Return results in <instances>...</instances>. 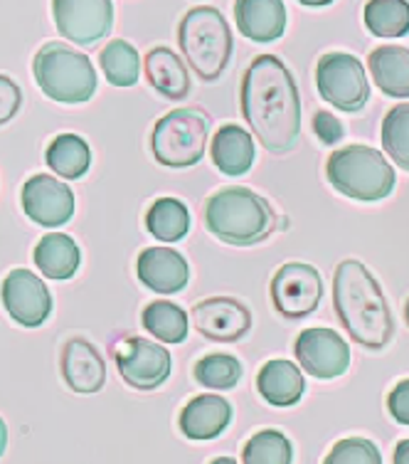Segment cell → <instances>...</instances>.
<instances>
[{
    "label": "cell",
    "instance_id": "obj_28",
    "mask_svg": "<svg viewBox=\"0 0 409 464\" xmlns=\"http://www.w3.org/2000/svg\"><path fill=\"white\" fill-rule=\"evenodd\" d=\"M146 331L163 343H183L187 339V314L173 302H151L141 316Z\"/></svg>",
    "mask_w": 409,
    "mask_h": 464
},
{
    "label": "cell",
    "instance_id": "obj_3",
    "mask_svg": "<svg viewBox=\"0 0 409 464\" xmlns=\"http://www.w3.org/2000/svg\"><path fill=\"white\" fill-rule=\"evenodd\" d=\"M204 225L217 240L250 247L264 242L276 230V213L254 190L232 186L207 198Z\"/></svg>",
    "mask_w": 409,
    "mask_h": 464
},
{
    "label": "cell",
    "instance_id": "obj_8",
    "mask_svg": "<svg viewBox=\"0 0 409 464\" xmlns=\"http://www.w3.org/2000/svg\"><path fill=\"white\" fill-rule=\"evenodd\" d=\"M316 87L330 107L353 114L367 104L370 82L363 63L347 53L323 54L316 67Z\"/></svg>",
    "mask_w": 409,
    "mask_h": 464
},
{
    "label": "cell",
    "instance_id": "obj_32",
    "mask_svg": "<svg viewBox=\"0 0 409 464\" xmlns=\"http://www.w3.org/2000/svg\"><path fill=\"white\" fill-rule=\"evenodd\" d=\"M383 146L392 161L409 170V102L392 107L383 119Z\"/></svg>",
    "mask_w": 409,
    "mask_h": 464
},
{
    "label": "cell",
    "instance_id": "obj_25",
    "mask_svg": "<svg viewBox=\"0 0 409 464\" xmlns=\"http://www.w3.org/2000/svg\"><path fill=\"white\" fill-rule=\"evenodd\" d=\"M45 163L60 179L80 180L91 169V149L80 134H57L45 149Z\"/></svg>",
    "mask_w": 409,
    "mask_h": 464
},
{
    "label": "cell",
    "instance_id": "obj_35",
    "mask_svg": "<svg viewBox=\"0 0 409 464\" xmlns=\"http://www.w3.org/2000/svg\"><path fill=\"white\" fill-rule=\"evenodd\" d=\"M387 411L400 425H409V378L400 381L387 395Z\"/></svg>",
    "mask_w": 409,
    "mask_h": 464
},
{
    "label": "cell",
    "instance_id": "obj_39",
    "mask_svg": "<svg viewBox=\"0 0 409 464\" xmlns=\"http://www.w3.org/2000/svg\"><path fill=\"white\" fill-rule=\"evenodd\" d=\"M301 5H309V8H323V5H330L333 0H299Z\"/></svg>",
    "mask_w": 409,
    "mask_h": 464
},
{
    "label": "cell",
    "instance_id": "obj_31",
    "mask_svg": "<svg viewBox=\"0 0 409 464\" xmlns=\"http://www.w3.org/2000/svg\"><path fill=\"white\" fill-rule=\"evenodd\" d=\"M193 373L197 383L207 391H232L240 383L242 363L230 353H210L197 361Z\"/></svg>",
    "mask_w": 409,
    "mask_h": 464
},
{
    "label": "cell",
    "instance_id": "obj_7",
    "mask_svg": "<svg viewBox=\"0 0 409 464\" xmlns=\"http://www.w3.org/2000/svg\"><path fill=\"white\" fill-rule=\"evenodd\" d=\"M210 121L197 109H176L160 116L151 134L153 159L166 169H190L203 161Z\"/></svg>",
    "mask_w": 409,
    "mask_h": 464
},
{
    "label": "cell",
    "instance_id": "obj_11",
    "mask_svg": "<svg viewBox=\"0 0 409 464\" xmlns=\"http://www.w3.org/2000/svg\"><path fill=\"white\" fill-rule=\"evenodd\" d=\"M0 299L13 322L23 329H40L52 316V295L35 272L13 269L0 285Z\"/></svg>",
    "mask_w": 409,
    "mask_h": 464
},
{
    "label": "cell",
    "instance_id": "obj_2",
    "mask_svg": "<svg viewBox=\"0 0 409 464\" xmlns=\"http://www.w3.org/2000/svg\"><path fill=\"white\" fill-rule=\"evenodd\" d=\"M333 306L350 339L367 351H383L392 341L395 324L390 304L363 262H340L333 277Z\"/></svg>",
    "mask_w": 409,
    "mask_h": 464
},
{
    "label": "cell",
    "instance_id": "obj_38",
    "mask_svg": "<svg viewBox=\"0 0 409 464\" xmlns=\"http://www.w3.org/2000/svg\"><path fill=\"white\" fill-rule=\"evenodd\" d=\"M5 447H8V425H5V420L0 418V457L5 452Z\"/></svg>",
    "mask_w": 409,
    "mask_h": 464
},
{
    "label": "cell",
    "instance_id": "obj_21",
    "mask_svg": "<svg viewBox=\"0 0 409 464\" xmlns=\"http://www.w3.org/2000/svg\"><path fill=\"white\" fill-rule=\"evenodd\" d=\"M33 259H35V267L45 275L47 279H57V282H64V279H71L77 275L81 262L80 245L71 240V235H64V232H47L43 235L35 245V252H33Z\"/></svg>",
    "mask_w": 409,
    "mask_h": 464
},
{
    "label": "cell",
    "instance_id": "obj_27",
    "mask_svg": "<svg viewBox=\"0 0 409 464\" xmlns=\"http://www.w3.org/2000/svg\"><path fill=\"white\" fill-rule=\"evenodd\" d=\"M101 72L107 74L109 84L114 87H134L141 74V60L131 43L126 40H111L99 53Z\"/></svg>",
    "mask_w": 409,
    "mask_h": 464
},
{
    "label": "cell",
    "instance_id": "obj_12",
    "mask_svg": "<svg viewBox=\"0 0 409 464\" xmlns=\"http://www.w3.org/2000/svg\"><path fill=\"white\" fill-rule=\"evenodd\" d=\"M57 33L77 45H94L114 27L111 0H52Z\"/></svg>",
    "mask_w": 409,
    "mask_h": 464
},
{
    "label": "cell",
    "instance_id": "obj_18",
    "mask_svg": "<svg viewBox=\"0 0 409 464\" xmlns=\"http://www.w3.org/2000/svg\"><path fill=\"white\" fill-rule=\"evenodd\" d=\"M232 415H234V411H232L230 401H224L223 395H197L180 412V432L187 440H195V442L214 440L230 428Z\"/></svg>",
    "mask_w": 409,
    "mask_h": 464
},
{
    "label": "cell",
    "instance_id": "obj_14",
    "mask_svg": "<svg viewBox=\"0 0 409 464\" xmlns=\"http://www.w3.org/2000/svg\"><path fill=\"white\" fill-rule=\"evenodd\" d=\"M296 361L319 381H333L346 373L350 366V348L338 331L306 329L294 343Z\"/></svg>",
    "mask_w": 409,
    "mask_h": 464
},
{
    "label": "cell",
    "instance_id": "obj_1",
    "mask_svg": "<svg viewBox=\"0 0 409 464\" xmlns=\"http://www.w3.org/2000/svg\"><path fill=\"white\" fill-rule=\"evenodd\" d=\"M242 114L264 151L289 153L301 134V99L294 74L274 54H259L242 80Z\"/></svg>",
    "mask_w": 409,
    "mask_h": 464
},
{
    "label": "cell",
    "instance_id": "obj_36",
    "mask_svg": "<svg viewBox=\"0 0 409 464\" xmlns=\"http://www.w3.org/2000/svg\"><path fill=\"white\" fill-rule=\"evenodd\" d=\"M313 131L319 136L320 141L326 143V146H333V143H338L343 139V124H340L336 116L330 114V111H316L313 116Z\"/></svg>",
    "mask_w": 409,
    "mask_h": 464
},
{
    "label": "cell",
    "instance_id": "obj_26",
    "mask_svg": "<svg viewBox=\"0 0 409 464\" xmlns=\"http://www.w3.org/2000/svg\"><path fill=\"white\" fill-rule=\"evenodd\" d=\"M146 227L160 242H178L190 232V213L178 198H158L148 213Z\"/></svg>",
    "mask_w": 409,
    "mask_h": 464
},
{
    "label": "cell",
    "instance_id": "obj_13",
    "mask_svg": "<svg viewBox=\"0 0 409 464\" xmlns=\"http://www.w3.org/2000/svg\"><path fill=\"white\" fill-rule=\"evenodd\" d=\"M20 206L27 220H33L40 227H62L74 215V193L62 180H57L50 173H35L23 183L20 190Z\"/></svg>",
    "mask_w": 409,
    "mask_h": 464
},
{
    "label": "cell",
    "instance_id": "obj_17",
    "mask_svg": "<svg viewBox=\"0 0 409 464\" xmlns=\"http://www.w3.org/2000/svg\"><path fill=\"white\" fill-rule=\"evenodd\" d=\"M136 275L156 295H178L190 282L187 259L170 247H146L136 259Z\"/></svg>",
    "mask_w": 409,
    "mask_h": 464
},
{
    "label": "cell",
    "instance_id": "obj_37",
    "mask_svg": "<svg viewBox=\"0 0 409 464\" xmlns=\"http://www.w3.org/2000/svg\"><path fill=\"white\" fill-rule=\"evenodd\" d=\"M392 462H395V464H409V440H402V442H397Z\"/></svg>",
    "mask_w": 409,
    "mask_h": 464
},
{
    "label": "cell",
    "instance_id": "obj_29",
    "mask_svg": "<svg viewBox=\"0 0 409 464\" xmlns=\"http://www.w3.org/2000/svg\"><path fill=\"white\" fill-rule=\"evenodd\" d=\"M365 25L375 37H402L409 33L407 0H367Z\"/></svg>",
    "mask_w": 409,
    "mask_h": 464
},
{
    "label": "cell",
    "instance_id": "obj_41",
    "mask_svg": "<svg viewBox=\"0 0 409 464\" xmlns=\"http://www.w3.org/2000/svg\"><path fill=\"white\" fill-rule=\"evenodd\" d=\"M404 319H407V324H409V299H407V304H404Z\"/></svg>",
    "mask_w": 409,
    "mask_h": 464
},
{
    "label": "cell",
    "instance_id": "obj_40",
    "mask_svg": "<svg viewBox=\"0 0 409 464\" xmlns=\"http://www.w3.org/2000/svg\"><path fill=\"white\" fill-rule=\"evenodd\" d=\"M210 464H237L232 457H217V459H213Z\"/></svg>",
    "mask_w": 409,
    "mask_h": 464
},
{
    "label": "cell",
    "instance_id": "obj_22",
    "mask_svg": "<svg viewBox=\"0 0 409 464\" xmlns=\"http://www.w3.org/2000/svg\"><path fill=\"white\" fill-rule=\"evenodd\" d=\"M210 156L220 173L224 176H244L254 163V141L250 131L237 124H224L213 136Z\"/></svg>",
    "mask_w": 409,
    "mask_h": 464
},
{
    "label": "cell",
    "instance_id": "obj_34",
    "mask_svg": "<svg viewBox=\"0 0 409 464\" xmlns=\"http://www.w3.org/2000/svg\"><path fill=\"white\" fill-rule=\"evenodd\" d=\"M23 107V90L8 74H0V126L15 119Z\"/></svg>",
    "mask_w": 409,
    "mask_h": 464
},
{
    "label": "cell",
    "instance_id": "obj_10",
    "mask_svg": "<svg viewBox=\"0 0 409 464\" xmlns=\"http://www.w3.org/2000/svg\"><path fill=\"white\" fill-rule=\"evenodd\" d=\"M271 302L284 319H306L323 299V279L319 269L303 262H289L271 279Z\"/></svg>",
    "mask_w": 409,
    "mask_h": 464
},
{
    "label": "cell",
    "instance_id": "obj_5",
    "mask_svg": "<svg viewBox=\"0 0 409 464\" xmlns=\"http://www.w3.org/2000/svg\"><path fill=\"white\" fill-rule=\"evenodd\" d=\"M33 74L40 92L60 104H84L97 92V72L90 57L57 40L37 50Z\"/></svg>",
    "mask_w": 409,
    "mask_h": 464
},
{
    "label": "cell",
    "instance_id": "obj_4",
    "mask_svg": "<svg viewBox=\"0 0 409 464\" xmlns=\"http://www.w3.org/2000/svg\"><path fill=\"white\" fill-rule=\"evenodd\" d=\"M178 45L190 70L203 82L220 80L232 60V33L217 8L197 5L187 10L178 25Z\"/></svg>",
    "mask_w": 409,
    "mask_h": 464
},
{
    "label": "cell",
    "instance_id": "obj_33",
    "mask_svg": "<svg viewBox=\"0 0 409 464\" xmlns=\"http://www.w3.org/2000/svg\"><path fill=\"white\" fill-rule=\"evenodd\" d=\"M323 464H383V455L370 440L346 438L330 447Z\"/></svg>",
    "mask_w": 409,
    "mask_h": 464
},
{
    "label": "cell",
    "instance_id": "obj_24",
    "mask_svg": "<svg viewBox=\"0 0 409 464\" xmlns=\"http://www.w3.org/2000/svg\"><path fill=\"white\" fill-rule=\"evenodd\" d=\"M370 74L375 84L395 99H409V50L402 45H383L370 54Z\"/></svg>",
    "mask_w": 409,
    "mask_h": 464
},
{
    "label": "cell",
    "instance_id": "obj_6",
    "mask_svg": "<svg viewBox=\"0 0 409 464\" xmlns=\"http://www.w3.org/2000/svg\"><path fill=\"white\" fill-rule=\"evenodd\" d=\"M326 176L340 196L363 203L383 200L395 190V170L385 153L363 143H350L330 153Z\"/></svg>",
    "mask_w": 409,
    "mask_h": 464
},
{
    "label": "cell",
    "instance_id": "obj_20",
    "mask_svg": "<svg viewBox=\"0 0 409 464\" xmlns=\"http://www.w3.org/2000/svg\"><path fill=\"white\" fill-rule=\"evenodd\" d=\"M257 391L269 405L291 408L303 398L306 381H303V373L291 361L274 358V361L264 363L257 373Z\"/></svg>",
    "mask_w": 409,
    "mask_h": 464
},
{
    "label": "cell",
    "instance_id": "obj_15",
    "mask_svg": "<svg viewBox=\"0 0 409 464\" xmlns=\"http://www.w3.org/2000/svg\"><path fill=\"white\" fill-rule=\"evenodd\" d=\"M193 324L204 339L217 343H232L244 339L252 329V312L232 296H210L195 304Z\"/></svg>",
    "mask_w": 409,
    "mask_h": 464
},
{
    "label": "cell",
    "instance_id": "obj_30",
    "mask_svg": "<svg viewBox=\"0 0 409 464\" xmlns=\"http://www.w3.org/2000/svg\"><path fill=\"white\" fill-rule=\"evenodd\" d=\"M244 464H291L294 447L284 432L279 430H259L254 432L242 450Z\"/></svg>",
    "mask_w": 409,
    "mask_h": 464
},
{
    "label": "cell",
    "instance_id": "obj_19",
    "mask_svg": "<svg viewBox=\"0 0 409 464\" xmlns=\"http://www.w3.org/2000/svg\"><path fill=\"white\" fill-rule=\"evenodd\" d=\"M234 20L244 37L274 43L286 30L284 0H234Z\"/></svg>",
    "mask_w": 409,
    "mask_h": 464
},
{
    "label": "cell",
    "instance_id": "obj_9",
    "mask_svg": "<svg viewBox=\"0 0 409 464\" xmlns=\"http://www.w3.org/2000/svg\"><path fill=\"white\" fill-rule=\"evenodd\" d=\"M114 361L124 383L141 393H151L160 388L173 371L170 351L143 336H126L114 343Z\"/></svg>",
    "mask_w": 409,
    "mask_h": 464
},
{
    "label": "cell",
    "instance_id": "obj_23",
    "mask_svg": "<svg viewBox=\"0 0 409 464\" xmlns=\"http://www.w3.org/2000/svg\"><path fill=\"white\" fill-rule=\"evenodd\" d=\"M146 80L160 97L180 102L190 94V74L170 47H153L146 54Z\"/></svg>",
    "mask_w": 409,
    "mask_h": 464
},
{
    "label": "cell",
    "instance_id": "obj_16",
    "mask_svg": "<svg viewBox=\"0 0 409 464\" xmlns=\"http://www.w3.org/2000/svg\"><path fill=\"white\" fill-rule=\"evenodd\" d=\"M60 373L71 393L94 395L107 383V363L84 336H70L60 351Z\"/></svg>",
    "mask_w": 409,
    "mask_h": 464
}]
</instances>
